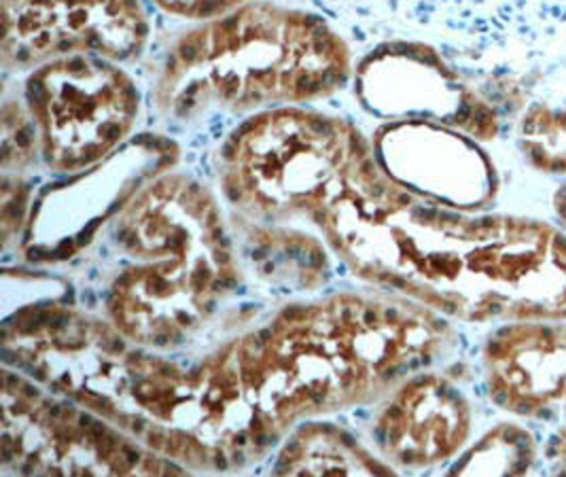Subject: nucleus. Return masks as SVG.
<instances>
[{
  "instance_id": "obj_1",
  "label": "nucleus",
  "mask_w": 566,
  "mask_h": 477,
  "mask_svg": "<svg viewBox=\"0 0 566 477\" xmlns=\"http://www.w3.org/2000/svg\"><path fill=\"white\" fill-rule=\"evenodd\" d=\"M360 277L467 323L566 319V231L413 196L376 162L314 219Z\"/></svg>"
},
{
  "instance_id": "obj_2",
  "label": "nucleus",
  "mask_w": 566,
  "mask_h": 477,
  "mask_svg": "<svg viewBox=\"0 0 566 477\" xmlns=\"http://www.w3.org/2000/svg\"><path fill=\"white\" fill-rule=\"evenodd\" d=\"M452 342V326L422 303L346 293L289 308L230 351L249 402L279 442L304 418L378 400Z\"/></svg>"
},
{
  "instance_id": "obj_3",
  "label": "nucleus",
  "mask_w": 566,
  "mask_h": 477,
  "mask_svg": "<svg viewBox=\"0 0 566 477\" xmlns=\"http://www.w3.org/2000/svg\"><path fill=\"white\" fill-rule=\"evenodd\" d=\"M115 240L129 266L113 280L106 310L138 346L185 342L238 282L217 201L191 178L157 176L119 212Z\"/></svg>"
},
{
  "instance_id": "obj_4",
  "label": "nucleus",
  "mask_w": 566,
  "mask_h": 477,
  "mask_svg": "<svg viewBox=\"0 0 566 477\" xmlns=\"http://www.w3.org/2000/svg\"><path fill=\"white\" fill-rule=\"evenodd\" d=\"M348 66L344 43L321 20L249 4L180 39L159 79L157 102L189 117L212 102L251 111L314 101L342 87Z\"/></svg>"
},
{
  "instance_id": "obj_5",
  "label": "nucleus",
  "mask_w": 566,
  "mask_h": 477,
  "mask_svg": "<svg viewBox=\"0 0 566 477\" xmlns=\"http://www.w3.org/2000/svg\"><path fill=\"white\" fill-rule=\"evenodd\" d=\"M371 164L367 145L344 122L281 108L233 134L223 149V185L253 217L314 219Z\"/></svg>"
},
{
  "instance_id": "obj_6",
  "label": "nucleus",
  "mask_w": 566,
  "mask_h": 477,
  "mask_svg": "<svg viewBox=\"0 0 566 477\" xmlns=\"http://www.w3.org/2000/svg\"><path fill=\"white\" fill-rule=\"evenodd\" d=\"M2 372V469L27 476H161L177 463L96 412Z\"/></svg>"
},
{
  "instance_id": "obj_7",
  "label": "nucleus",
  "mask_w": 566,
  "mask_h": 477,
  "mask_svg": "<svg viewBox=\"0 0 566 477\" xmlns=\"http://www.w3.org/2000/svg\"><path fill=\"white\" fill-rule=\"evenodd\" d=\"M28 113L45 164L78 173L103 164L128 138L138 117V92L111 60L60 58L39 66L27 85Z\"/></svg>"
},
{
  "instance_id": "obj_8",
  "label": "nucleus",
  "mask_w": 566,
  "mask_h": 477,
  "mask_svg": "<svg viewBox=\"0 0 566 477\" xmlns=\"http://www.w3.org/2000/svg\"><path fill=\"white\" fill-rule=\"evenodd\" d=\"M149 34L138 0H2L4 69L43 66L60 58L128 60Z\"/></svg>"
},
{
  "instance_id": "obj_9",
  "label": "nucleus",
  "mask_w": 566,
  "mask_h": 477,
  "mask_svg": "<svg viewBox=\"0 0 566 477\" xmlns=\"http://www.w3.org/2000/svg\"><path fill=\"white\" fill-rule=\"evenodd\" d=\"M172 157L170 145L134 141L122 152L111 153L104 166L94 168L85 178L53 189L32 212L28 252L36 259L71 257L113 212H124Z\"/></svg>"
},
{
  "instance_id": "obj_10",
  "label": "nucleus",
  "mask_w": 566,
  "mask_h": 477,
  "mask_svg": "<svg viewBox=\"0 0 566 477\" xmlns=\"http://www.w3.org/2000/svg\"><path fill=\"white\" fill-rule=\"evenodd\" d=\"M387 175L413 196L473 212L499 194V175L486 153L463 132L410 120L380 138Z\"/></svg>"
},
{
  "instance_id": "obj_11",
  "label": "nucleus",
  "mask_w": 566,
  "mask_h": 477,
  "mask_svg": "<svg viewBox=\"0 0 566 477\" xmlns=\"http://www.w3.org/2000/svg\"><path fill=\"white\" fill-rule=\"evenodd\" d=\"M482 370L490 402L517 418L566 423V319L515 321L484 344Z\"/></svg>"
},
{
  "instance_id": "obj_12",
  "label": "nucleus",
  "mask_w": 566,
  "mask_h": 477,
  "mask_svg": "<svg viewBox=\"0 0 566 477\" xmlns=\"http://www.w3.org/2000/svg\"><path fill=\"white\" fill-rule=\"evenodd\" d=\"M471 427L463 391L446 376L420 372L397 386L378 414L374 437L390 467L429 469L463 453Z\"/></svg>"
},
{
  "instance_id": "obj_13",
  "label": "nucleus",
  "mask_w": 566,
  "mask_h": 477,
  "mask_svg": "<svg viewBox=\"0 0 566 477\" xmlns=\"http://www.w3.org/2000/svg\"><path fill=\"white\" fill-rule=\"evenodd\" d=\"M365 87L371 101L388 113L418 115L422 122H441L473 138L490 141L499 132V115L463 79L424 48L390 51L371 62Z\"/></svg>"
},
{
  "instance_id": "obj_14",
  "label": "nucleus",
  "mask_w": 566,
  "mask_h": 477,
  "mask_svg": "<svg viewBox=\"0 0 566 477\" xmlns=\"http://www.w3.org/2000/svg\"><path fill=\"white\" fill-rule=\"evenodd\" d=\"M486 25L526 92L566 87V0H499Z\"/></svg>"
},
{
  "instance_id": "obj_15",
  "label": "nucleus",
  "mask_w": 566,
  "mask_h": 477,
  "mask_svg": "<svg viewBox=\"0 0 566 477\" xmlns=\"http://www.w3.org/2000/svg\"><path fill=\"white\" fill-rule=\"evenodd\" d=\"M279 476H388L392 467L374 458L355 437L329 423L297 428L279 454Z\"/></svg>"
},
{
  "instance_id": "obj_16",
  "label": "nucleus",
  "mask_w": 566,
  "mask_h": 477,
  "mask_svg": "<svg viewBox=\"0 0 566 477\" xmlns=\"http://www.w3.org/2000/svg\"><path fill=\"white\" fill-rule=\"evenodd\" d=\"M541 469L535 433L517 423H501L450 467L454 476H524Z\"/></svg>"
},
{
  "instance_id": "obj_17",
  "label": "nucleus",
  "mask_w": 566,
  "mask_h": 477,
  "mask_svg": "<svg viewBox=\"0 0 566 477\" xmlns=\"http://www.w3.org/2000/svg\"><path fill=\"white\" fill-rule=\"evenodd\" d=\"M517 145L535 168L566 178V106L531 104L520 120Z\"/></svg>"
},
{
  "instance_id": "obj_18",
  "label": "nucleus",
  "mask_w": 566,
  "mask_h": 477,
  "mask_svg": "<svg viewBox=\"0 0 566 477\" xmlns=\"http://www.w3.org/2000/svg\"><path fill=\"white\" fill-rule=\"evenodd\" d=\"M39 145L36 127L18 104L7 102L2 111V170L9 175L11 170L24 168L32 159L34 147Z\"/></svg>"
},
{
  "instance_id": "obj_19",
  "label": "nucleus",
  "mask_w": 566,
  "mask_h": 477,
  "mask_svg": "<svg viewBox=\"0 0 566 477\" xmlns=\"http://www.w3.org/2000/svg\"><path fill=\"white\" fill-rule=\"evenodd\" d=\"M168 13L191 20H217L235 11L244 0H155Z\"/></svg>"
},
{
  "instance_id": "obj_20",
  "label": "nucleus",
  "mask_w": 566,
  "mask_h": 477,
  "mask_svg": "<svg viewBox=\"0 0 566 477\" xmlns=\"http://www.w3.org/2000/svg\"><path fill=\"white\" fill-rule=\"evenodd\" d=\"M541 471L566 476V423L556 425L541 448Z\"/></svg>"
},
{
  "instance_id": "obj_21",
  "label": "nucleus",
  "mask_w": 566,
  "mask_h": 477,
  "mask_svg": "<svg viewBox=\"0 0 566 477\" xmlns=\"http://www.w3.org/2000/svg\"><path fill=\"white\" fill-rule=\"evenodd\" d=\"M552 208H554V215L558 219V226L566 231V178L558 185V189L552 196Z\"/></svg>"
}]
</instances>
